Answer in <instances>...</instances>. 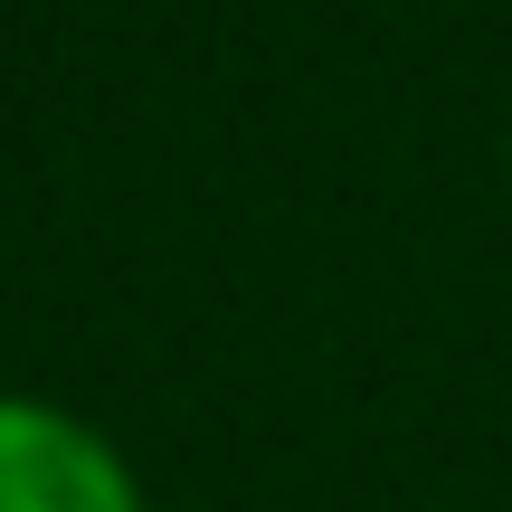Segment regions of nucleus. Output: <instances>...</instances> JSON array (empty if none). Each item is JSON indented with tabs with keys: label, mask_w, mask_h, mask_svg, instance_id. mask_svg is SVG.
I'll list each match as a JSON object with an SVG mask.
<instances>
[{
	"label": "nucleus",
	"mask_w": 512,
	"mask_h": 512,
	"mask_svg": "<svg viewBox=\"0 0 512 512\" xmlns=\"http://www.w3.org/2000/svg\"><path fill=\"white\" fill-rule=\"evenodd\" d=\"M0 512H152L133 456L95 418L0 389Z\"/></svg>",
	"instance_id": "nucleus-1"
},
{
	"label": "nucleus",
	"mask_w": 512,
	"mask_h": 512,
	"mask_svg": "<svg viewBox=\"0 0 512 512\" xmlns=\"http://www.w3.org/2000/svg\"><path fill=\"white\" fill-rule=\"evenodd\" d=\"M503 181H512V143H503Z\"/></svg>",
	"instance_id": "nucleus-2"
}]
</instances>
